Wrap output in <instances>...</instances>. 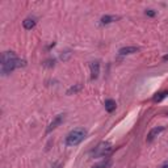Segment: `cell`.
<instances>
[{
	"label": "cell",
	"instance_id": "8",
	"mask_svg": "<svg viewBox=\"0 0 168 168\" xmlns=\"http://www.w3.org/2000/svg\"><path fill=\"white\" fill-rule=\"evenodd\" d=\"M105 110L108 112V113H113V112L116 110V101L112 100V98H108V100H105Z\"/></svg>",
	"mask_w": 168,
	"mask_h": 168
},
{
	"label": "cell",
	"instance_id": "1",
	"mask_svg": "<svg viewBox=\"0 0 168 168\" xmlns=\"http://www.w3.org/2000/svg\"><path fill=\"white\" fill-rule=\"evenodd\" d=\"M25 66V60L20 59L13 51H4L2 55V74L9 75L12 71H15L18 67Z\"/></svg>",
	"mask_w": 168,
	"mask_h": 168
},
{
	"label": "cell",
	"instance_id": "12",
	"mask_svg": "<svg viewBox=\"0 0 168 168\" xmlns=\"http://www.w3.org/2000/svg\"><path fill=\"white\" fill-rule=\"evenodd\" d=\"M82 88H83V85H82V84H76V85H74V87H71V88L67 91V95H72V93H78L79 91H82Z\"/></svg>",
	"mask_w": 168,
	"mask_h": 168
},
{
	"label": "cell",
	"instance_id": "4",
	"mask_svg": "<svg viewBox=\"0 0 168 168\" xmlns=\"http://www.w3.org/2000/svg\"><path fill=\"white\" fill-rule=\"evenodd\" d=\"M63 120H65V114H58V116L55 117L54 120L51 121L50 125L47 126V129H46V133H47V134H49V133H51L54 129H57V127L60 125V123L63 122Z\"/></svg>",
	"mask_w": 168,
	"mask_h": 168
},
{
	"label": "cell",
	"instance_id": "13",
	"mask_svg": "<svg viewBox=\"0 0 168 168\" xmlns=\"http://www.w3.org/2000/svg\"><path fill=\"white\" fill-rule=\"evenodd\" d=\"M112 166V160H105V161H101V163H98L96 164L95 167H92V168H109Z\"/></svg>",
	"mask_w": 168,
	"mask_h": 168
},
{
	"label": "cell",
	"instance_id": "15",
	"mask_svg": "<svg viewBox=\"0 0 168 168\" xmlns=\"http://www.w3.org/2000/svg\"><path fill=\"white\" fill-rule=\"evenodd\" d=\"M159 168H168V161H164V163L163 164H161Z\"/></svg>",
	"mask_w": 168,
	"mask_h": 168
},
{
	"label": "cell",
	"instance_id": "14",
	"mask_svg": "<svg viewBox=\"0 0 168 168\" xmlns=\"http://www.w3.org/2000/svg\"><path fill=\"white\" fill-rule=\"evenodd\" d=\"M145 13H146V16H148V17H154L155 15H156V12H155L154 9H147Z\"/></svg>",
	"mask_w": 168,
	"mask_h": 168
},
{
	"label": "cell",
	"instance_id": "5",
	"mask_svg": "<svg viewBox=\"0 0 168 168\" xmlns=\"http://www.w3.org/2000/svg\"><path fill=\"white\" fill-rule=\"evenodd\" d=\"M163 132H164V126H155L154 129L150 130V133H148V135H147V142H152L160 133H163Z\"/></svg>",
	"mask_w": 168,
	"mask_h": 168
},
{
	"label": "cell",
	"instance_id": "6",
	"mask_svg": "<svg viewBox=\"0 0 168 168\" xmlns=\"http://www.w3.org/2000/svg\"><path fill=\"white\" fill-rule=\"evenodd\" d=\"M89 68H91V79L92 80H96L100 75V63L96 60V62H92L89 65Z\"/></svg>",
	"mask_w": 168,
	"mask_h": 168
},
{
	"label": "cell",
	"instance_id": "3",
	"mask_svg": "<svg viewBox=\"0 0 168 168\" xmlns=\"http://www.w3.org/2000/svg\"><path fill=\"white\" fill-rule=\"evenodd\" d=\"M112 151H113V146L109 142H100L95 147V150L92 151V155L93 158H105L108 155H110Z\"/></svg>",
	"mask_w": 168,
	"mask_h": 168
},
{
	"label": "cell",
	"instance_id": "10",
	"mask_svg": "<svg viewBox=\"0 0 168 168\" xmlns=\"http://www.w3.org/2000/svg\"><path fill=\"white\" fill-rule=\"evenodd\" d=\"M22 25L26 30H30V29H33L36 26V20L34 18H25L24 22H22Z\"/></svg>",
	"mask_w": 168,
	"mask_h": 168
},
{
	"label": "cell",
	"instance_id": "2",
	"mask_svg": "<svg viewBox=\"0 0 168 168\" xmlns=\"http://www.w3.org/2000/svg\"><path fill=\"white\" fill-rule=\"evenodd\" d=\"M87 137V130L83 127H78V129H74L72 132H70L66 137V145L68 147H74V146H78L80 145Z\"/></svg>",
	"mask_w": 168,
	"mask_h": 168
},
{
	"label": "cell",
	"instance_id": "16",
	"mask_svg": "<svg viewBox=\"0 0 168 168\" xmlns=\"http://www.w3.org/2000/svg\"><path fill=\"white\" fill-rule=\"evenodd\" d=\"M163 60H168V54H167V55H164V57H163Z\"/></svg>",
	"mask_w": 168,
	"mask_h": 168
},
{
	"label": "cell",
	"instance_id": "11",
	"mask_svg": "<svg viewBox=\"0 0 168 168\" xmlns=\"http://www.w3.org/2000/svg\"><path fill=\"white\" fill-rule=\"evenodd\" d=\"M167 96H168V91L160 92V93H158V95H155V96H154L152 101H154V103H160V101H163Z\"/></svg>",
	"mask_w": 168,
	"mask_h": 168
},
{
	"label": "cell",
	"instance_id": "7",
	"mask_svg": "<svg viewBox=\"0 0 168 168\" xmlns=\"http://www.w3.org/2000/svg\"><path fill=\"white\" fill-rule=\"evenodd\" d=\"M139 51V47L137 46H126V47H121L118 50V54L120 55H130V54H134V53H138Z\"/></svg>",
	"mask_w": 168,
	"mask_h": 168
},
{
	"label": "cell",
	"instance_id": "9",
	"mask_svg": "<svg viewBox=\"0 0 168 168\" xmlns=\"http://www.w3.org/2000/svg\"><path fill=\"white\" fill-rule=\"evenodd\" d=\"M118 16H110V15H105V16H103L101 17V20H100V22H101V25H108V24H110V22H113V21H116V20H118Z\"/></svg>",
	"mask_w": 168,
	"mask_h": 168
}]
</instances>
